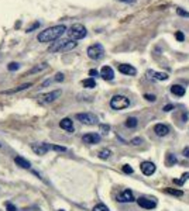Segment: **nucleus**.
I'll list each match as a JSON object with an SVG mask.
<instances>
[{"instance_id":"nucleus-40","label":"nucleus","mask_w":189,"mask_h":211,"mask_svg":"<svg viewBox=\"0 0 189 211\" xmlns=\"http://www.w3.org/2000/svg\"><path fill=\"white\" fill-rule=\"evenodd\" d=\"M89 76H90V78L97 76V70H96V69H90V70H89Z\"/></svg>"},{"instance_id":"nucleus-8","label":"nucleus","mask_w":189,"mask_h":211,"mask_svg":"<svg viewBox=\"0 0 189 211\" xmlns=\"http://www.w3.org/2000/svg\"><path fill=\"white\" fill-rule=\"evenodd\" d=\"M31 149L37 155H45L47 152L51 149V145L50 144H45V142H37V144H31Z\"/></svg>"},{"instance_id":"nucleus-39","label":"nucleus","mask_w":189,"mask_h":211,"mask_svg":"<svg viewBox=\"0 0 189 211\" xmlns=\"http://www.w3.org/2000/svg\"><path fill=\"white\" fill-rule=\"evenodd\" d=\"M144 99L148 101H155V96L154 94H144Z\"/></svg>"},{"instance_id":"nucleus-21","label":"nucleus","mask_w":189,"mask_h":211,"mask_svg":"<svg viewBox=\"0 0 189 211\" xmlns=\"http://www.w3.org/2000/svg\"><path fill=\"white\" fill-rule=\"evenodd\" d=\"M82 86L86 89H93V87H96V80L93 78L85 79V80H82Z\"/></svg>"},{"instance_id":"nucleus-5","label":"nucleus","mask_w":189,"mask_h":211,"mask_svg":"<svg viewBox=\"0 0 189 211\" xmlns=\"http://www.w3.org/2000/svg\"><path fill=\"white\" fill-rule=\"evenodd\" d=\"M88 56L93 61H99L105 56V48L102 44H93L88 48Z\"/></svg>"},{"instance_id":"nucleus-43","label":"nucleus","mask_w":189,"mask_h":211,"mask_svg":"<svg viewBox=\"0 0 189 211\" xmlns=\"http://www.w3.org/2000/svg\"><path fill=\"white\" fill-rule=\"evenodd\" d=\"M121 1H127V0H121Z\"/></svg>"},{"instance_id":"nucleus-18","label":"nucleus","mask_w":189,"mask_h":211,"mask_svg":"<svg viewBox=\"0 0 189 211\" xmlns=\"http://www.w3.org/2000/svg\"><path fill=\"white\" fill-rule=\"evenodd\" d=\"M154 132L157 134L158 137H165V135H168V132H169V128H168L165 124H157L154 127Z\"/></svg>"},{"instance_id":"nucleus-22","label":"nucleus","mask_w":189,"mask_h":211,"mask_svg":"<svg viewBox=\"0 0 189 211\" xmlns=\"http://www.w3.org/2000/svg\"><path fill=\"white\" fill-rule=\"evenodd\" d=\"M139 124V120L136 118V117H129V118L126 120V127L127 128H136Z\"/></svg>"},{"instance_id":"nucleus-32","label":"nucleus","mask_w":189,"mask_h":211,"mask_svg":"<svg viewBox=\"0 0 189 211\" xmlns=\"http://www.w3.org/2000/svg\"><path fill=\"white\" fill-rule=\"evenodd\" d=\"M38 27H40V23H38V21H37V23L31 24V25H30V27H28L27 30H26V32H31L32 30H35V28H38Z\"/></svg>"},{"instance_id":"nucleus-29","label":"nucleus","mask_w":189,"mask_h":211,"mask_svg":"<svg viewBox=\"0 0 189 211\" xmlns=\"http://www.w3.org/2000/svg\"><path fill=\"white\" fill-rule=\"evenodd\" d=\"M188 179H189V173H184V174H182V179H181V180H174V182H175L176 184H184Z\"/></svg>"},{"instance_id":"nucleus-15","label":"nucleus","mask_w":189,"mask_h":211,"mask_svg":"<svg viewBox=\"0 0 189 211\" xmlns=\"http://www.w3.org/2000/svg\"><path fill=\"white\" fill-rule=\"evenodd\" d=\"M100 76L105 79V80H113L114 72H113V69H111L110 66H103V68L100 69Z\"/></svg>"},{"instance_id":"nucleus-38","label":"nucleus","mask_w":189,"mask_h":211,"mask_svg":"<svg viewBox=\"0 0 189 211\" xmlns=\"http://www.w3.org/2000/svg\"><path fill=\"white\" fill-rule=\"evenodd\" d=\"M141 142H143L141 138H134V139H131V145H140Z\"/></svg>"},{"instance_id":"nucleus-12","label":"nucleus","mask_w":189,"mask_h":211,"mask_svg":"<svg viewBox=\"0 0 189 211\" xmlns=\"http://www.w3.org/2000/svg\"><path fill=\"white\" fill-rule=\"evenodd\" d=\"M119 72L123 75H129V76H134V75L137 73V70L134 66L131 65H127V64H121L119 65Z\"/></svg>"},{"instance_id":"nucleus-17","label":"nucleus","mask_w":189,"mask_h":211,"mask_svg":"<svg viewBox=\"0 0 189 211\" xmlns=\"http://www.w3.org/2000/svg\"><path fill=\"white\" fill-rule=\"evenodd\" d=\"M147 75L150 78L155 79V80H166V79L169 78V76L166 73H164V72H155V70H147Z\"/></svg>"},{"instance_id":"nucleus-30","label":"nucleus","mask_w":189,"mask_h":211,"mask_svg":"<svg viewBox=\"0 0 189 211\" xmlns=\"http://www.w3.org/2000/svg\"><path fill=\"white\" fill-rule=\"evenodd\" d=\"M110 131V125H107V124H100V132L102 134H107Z\"/></svg>"},{"instance_id":"nucleus-34","label":"nucleus","mask_w":189,"mask_h":211,"mask_svg":"<svg viewBox=\"0 0 189 211\" xmlns=\"http://www.w3.org/2000/svg\"><path fill=\"white\" fill-rule=\"evenodd\" d=\"M176 13H178V16H182V17H189L188 11H185V10H182V9H176Z\"/></svg>"},{"instance_id":"nucleus-33","label":"nucleus","mask_w":189,"mask_h":211,"mask_svg":"<svg viewBox=\"0 0 189 211\" xmlns=\"http://www.w3.org/2000/svg\"><path fill=\"white\" fill-rule=\"evenodd\" d=\"M123 172H124V173H129V174H131L134 172L133 170V168H131V166H129V165H124L123 166Z\"/></svg>"},{"instance_id":"nucleus-4","label":"nucleus","mask_w":189,"mask_h":211,"mask_svg":"<svg viewBox=\"0 0 189 211\" xmlns=\"http://www.w3.org/2000/svg\"><path fill=\"white\" fill-rule=\"evenodd\" d=\"M129 106L130 100L126 96H121V94H116L110 100V107L113 110H123V108H127Z\"/></svg>"},{"instance_id":"nucleus-31","label":"nucleus","mask_w":189,"mask_h":211,"mask_svg":"<svg viewBox=\"0 0 189 211\" xmlns=\"http://www.w3.org/2000/svg\"><path fill=\"white\" fill-rule=\"evenodd\" d=\"M51 149L58 151V152H65V151H66V148H65V147H59V145H51Z\"/></svg>"},{"instance_id":"nucleus-36","label":"nucleus","mask_w":189,"mask_h":211,"mask_svg":"<svg viewBox=\"0 0 189 211\" xmlns=\"http://www.w3.org/2000/svg\"><path fill=\"white\" fill-rule=\"evenodd\" d=\"M64 73H56L55 75V78H54V80H55V82H62V80H64Z\"/></svg>"},{"instance_id":"nucleus-14","label":"nucleus","mask_w":189,"mask_h":211,"mask_svg":"<svg viewBox=\"0 0 189 211\" xmlns=\"http://www.w3.org/2000/svg\"><path fill=\"white\" fill-rule=\"evenodd\" d=\"M32 83H23V85H20L17 86L16 89H10V90H3L2 94H14V93H19V92H23V90H27L28 87H31Z\"/></svg>"},{"instance_id":"nucleus-23","label":"nucleus","mask_w":189,"mask_h":211,"mask_svg":"<svg viewBox=\"0 0 189 211\" xmlns=\"http://www.w3.org/2000/svg\"><path fill=\"white\" fill-rule=\"evenodd\" d=\"M164 192L168 193V194H172V196H176V197H182L184 196V192L182 190H175V189H169V187H165Z\"/></svg>"},{"instance_id":"nucleus-35","label":"nucleus","mask_w":189,"mask_h":211,"mask_svg":"<svg viewBox=\"0 0 189 211\" xmlns=\"http://www.w3.org/2000/svg\"><path fill=\"white\" fill-rule=\"evenodd\" d=\"M175 37H176L178 41H184V40H185V35H184V32H182V31H176Z\"/></svg>"},{"instance_id":"nucleus-25","label":"nucleus","mask_w":189,"mask_h":211,"mask_svg":"<svg viewBox=\"0 0 189 211\" xmlns=\"http://www.w3.org/2000/svg\"><path fill=\"white\" fill-rule=\"evenodd\" d=\"M175 163H176V158H175V155H172V153H166L165 165H166V166H174Z\"/></svg>"},{"instance_id":"nucleus-10","label":"nucleus","mask_w":189,"mask_h":211,"mask_svg":"<svg viewBox=\"0 0 189 211\" xmlns=\"http://www.w3.org/2000/svg\"><path fill=\"white\" fill-rule=\"evenodd\" d=\"M137 204L140 207H143L145 210H152V208H155L157 207V203L154 201V200H150V198H145V197H140L137 200Z\"/></svg>"},{"instance_id":"nucleus-19","label":"nucleus","mask_w":189,"mask_h":211,"mask_svg":"<svg viewBox=\"0 0 189 211\" xmlns=\"http://www.w3.org/2000/svg\"><path fill=\"white\" fill-rule=\"evenodd\" d=\"M14 162H16V165L20 166V168H23V169H30V168H31V163H30L26 158H23V156H16V158H14Z\"/></svg>"},{"instance_id":"nucleus-9","label":"nucleus","mask_w":189,"mask_h":211,"mask_svg":"<svg viewBox=\"0 0 189 211\" xmlns=\"http://www.w3.org/2000/svg\"><path fill=\"white\" fill-rule=\"evenodd\" d=\"M82 141L83 144H88V145H95V144H99L100 141V135L96 132H89V134H85L82 137Z\"/></svg>"},{"instance_id":"nucleus-27","label":"nucleus","mask_w":189,"mask_h":211,"mask_svg":"<svg viewBox=\"0 0 189 211\" xmlns=\"http://www.w3.org/2000/svg\"><path fill=\"white\" fill-rule=\"evenodd\" d=\"M93 211H110L105 204H96L93 207Z\"/></svg>"},{"instance_id":"nucleus-44","label":"nucleus","mask_w":189,"mask_h":211,"mask_svg":"<svg viewBox=\"0 0 189 211\" xmlns=\"http://www.w3.org/2000/svg\"><path fill=\"white\" fill-rule=\"evenodd\" d=\"M58 211H64V210H58Z\"/></svg>"},{"instance_id":"nucleus-3","label":"nucleus","mask_w":189,"mask_h":211,"mask_svg":"<svg viewBox=\"0 0 189 211\" xmlns=\"http://www.w3.org/2000/svg\"><path fill=\"white\" fill-rule=\"evenodd\" d=\"M86 34H88V31H86L85 25H82V24H79V23L71 25V28L68 30V37H69V40H72V41L82 40V38L86 37Z\"/></svg>"},{"instance_id":"nucleus-20","label":"nucleus","mask_w":189,"mask_h":211,"mask_svg":"<svg viewBox=\"0 0 189 211\" xmlns=\"http://www.w3.org/2000/svg\"><path fill=\"white\" fill-rule=\"evenodd\" d=\"M171 93L178 97H182L185 94V87L181 86V85H172L171 86Z\"/></svg>"},{"instance_id":"nucleus-26","label":"nucleus","mask_w":189,"mask_h":211,"mask_svg":"<svg viewBox=\"0 0 189 211\" xmlns=\"http://www.w3.org/2000/svg\"><path fill=\"white\" fill-rule=\"evenodd\" d=\"M110 155H111L110 149H102V151L99 152V158H100V159H109Z\"/></svg>"},{"instance_id":"nucleus-37","label":"nucleus","mask_w":189,"mask_h":211,"mask_svg":"<svg viewBox=\"0 0 189 211\" xmlns=\"http://www.w3.org/2000/svg\"><path fill=\"white\" fill-rule=\"evenodd\" d=\"M6 208H7V211H17V208H16V206H13V204H10V203H6Z\"/></svg>"},{"instance_id":"nucleus-28","label":"nucleus","mask_w":189,"mask_h":211,"mask_svg":"<svg viewBox=\"0 0 189 211\" xmlns=\"http://www.w3.org/2000/svg\"><path fill=\"white\" fill-rule=\"evenodd\" d=\"M7 69H9V70H17V69H20V64L19 62H10Z\"/></svg>"},{"instance_id":"nucleus-41","label":"nucleus","mask_w":189,"mask_h":211,"mask_svg":"<svg viewBox=\"0 0 189 211\" xmlns=\"http://www.w3.org/2000/svg\"><path fill=\"white\" fill-rule=\"evenodd\" d=\"M171 110H174V104H166L165 107H164V111H166V113Z\"/></svg>"},{"instance_id":"nucleus-11","label":"nucleus","mask_w":189,"mask_h":211,"mask_svg":"<svg viewBox=\"0 0 189 211\" xmlns=\"http://www.w3.org/2000/svg\"><path fill=\"white\" fill-rule=\"evenodd\" d=\"M117 201L119 203H131L134 201V196L131 190H124L117 196Z\"/></svg>"},{"instance_id":"nucleus-1","label":"nucleus","mask_w":189,"mask_h":211,"mask_svg":"<svg viewBox=\"0 0 189 211\" xmlns=\"http://www.w3.org/2000/svg\"><path fill=\"white\" fill-rule=\"evenodd\" d=\"M66 31V25L65 24H58V25H54V27L45 28L44 31H41L37 35V40L40 42H52L56 41L62 37V34Z\"/></svg>"},{"instance_id":"nucleus-16","label":"nucleus","mask_w":189,"mask_h":211,"mask_svg":"<svg viewBox=\"0 0 189 211\" xmlns=\"http://www.w3.org/2000/svg\"><path fill=\"white\" fill-rule=\"evenodd\" d=\"M59 127L65 131H68V132H74V123H72V120L71 118H62L59 121Z\"/></svg>"},{"instance_id":"nucleus-6","label":"nucleus","mask_w":189,"mask_h":211,"mask_svg":"<svg viewBox=\"0 0 189 211\" xmlns=\"http://www.w3.org/2000/svg\"><path fill=\"white\" fill-rule=\"evenodd\" d=\"M76 120H79L85 125H95L99 121L96 115L92 114V113H78L76 114Z\"/></svg>"},{"instance_id":"nucleus-13","label":"nucleus","mask_w":189,"mask_h":211,"mask_svg":"<svg viewBox=\"0 0 189 211\" xmlns=\"http://www.w3.org/2000/svg\"><path fill=\"white\" fill-rule=\"evenodd\" d=\"M141 172H143L145 176H151L154 172H155V165L152 162H143L141 163Z\"/></svg>"},{"instance_id":"nucleus-24","label":"nucleus","mask_w":189,"mask_h":211,"mask_svg":"<svg viewBox=\"0 0 189 211\" xmlns=\"http://www.w3.org/2000/svg\"><path fill=\"white\" fill-rule=\"evenodd\" d=\"M48 68V65L47 64H40L38 66H35V68H32V69H30L27 72V75H31V73H37V72H41V70H44V69H47Z\"/></svg>"},{"instance_id":"nucleus-42","label":"nucleus","mask_w":189,"mask_h":211,"mask_svg":"<svg viewBox=\"0 0 189 211\" xmlns=\"http://www.w3.org/2000/svg\"><path fill=\"white\" fill-rule=\"evenodd\" d=\"M182 153H184V156H186V158H189V147L184 148V151H182Z\"/></svg>"},{"instance_id":"nucleus-7","label":"nucleus","mask_w":189,"mask_h":211,"mask_svg":"<svg viewBox=\"0 0 189 211\" xmlns=\"http://www.w3.org/2000/svg\"><path fill=\"white\" fill-rule=\"evenodd\" d=\"M61 90L59 89H56V90H52L50 93H45V94H41V96H38V101L41 103V104H50L52 101H55L58 97L61 96Z\"/></svg>"},{"instance_id":"nucleus-2","label":"nucleus","mask_w":189,"mask_h":211,"mask_svg":"<svg viewBox=\"0 0 189 211\" xmlns=\"http://www.w3.org/2000/svg\"><path fill=\"white\" fill-rule=\"evenodd\" d=\"M76 42L72 40H56L55 42H52L48 48L50 52H64V51H71L76 48Z\"/></svg>"}]
</instances>
